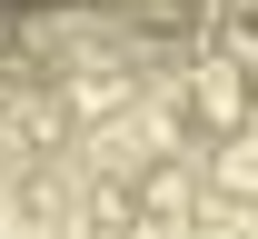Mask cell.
I'll return each mask as SVG.
<instances>
[{
	"label": "cell",
	"mask_w": 258,
	"mask_h": 239,
	"mask_svg": "<svg viewBox=\"0 0 258 239\" xmlns=\"http://www.w3.org/2000/svg\"><path fill=\"white\" fill-rule=\"evenodd\" d=\"M0 10H90V0H0Z\"/></svg>",
	"instance_id": "cell-1"
}]
</instances>
